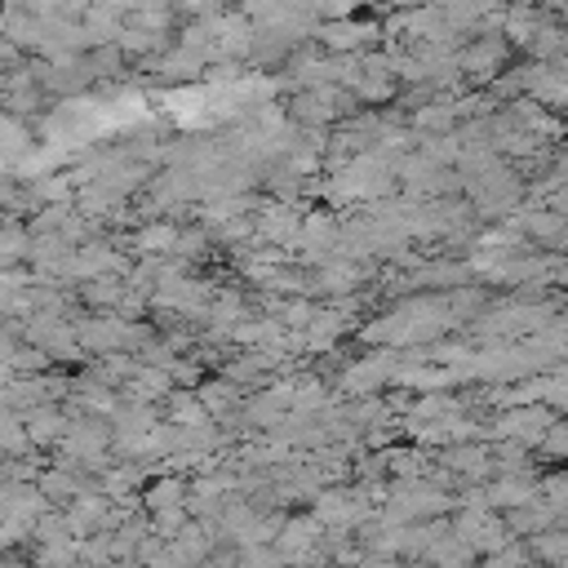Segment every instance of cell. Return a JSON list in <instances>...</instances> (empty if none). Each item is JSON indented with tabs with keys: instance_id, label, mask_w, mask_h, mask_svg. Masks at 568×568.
<instances>
[]
</instances>
